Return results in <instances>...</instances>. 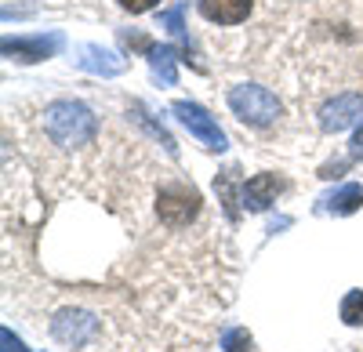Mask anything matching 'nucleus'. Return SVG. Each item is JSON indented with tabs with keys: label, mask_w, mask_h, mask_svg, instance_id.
Returning <instances> with one entry per match:
<instances>
[{
	"label": "nucleus",
	"mask_w": 363,
	"mask_h": 352,
	"mask_svg": "<svg viewBox=\"0 0 363 352\" xmlns=\"http://www.w3.org/2000/svg\"><path fill=\"white\" fill-rule=\"evenodd\" d=\"M182 4H174V8H167V11H160V29H167V33L174 37V40H182V47L189 51V37H186V22H182Z\"/></svg>",
	"instance_id": "obj_13"
},
{
	"label": "nucleus",
	"mask_w": 363,
	"mask_h": 352,
	"mask_svg": "<svg viewBox=\"0 0 363 352\" xmlns=\"http://www.w3.org/2000/svg\"><path fill=\"white\" fill-rule=\"evenodd\" d=\"M352 145H356V149H363V131L356 135V142H352Z\"/></svg>",
	"instance_id": "obj_19"
},
{
	"label": "nucleus",
	"mask_w": 363,
	"mask_h": 352,
	"mask_svg": "<svg viewBox=\"0 0 363 352\" xmlns=\"http://www.w3.org/2000/svg\"><path fill=\"white\" fill-rule=\"evenodd\" d=\"M135 120H138V124H145V127H149V135H153L157 142H164V149H167L171 157L178 153V145H174V138H171V135H167V131H164L160 124H153V120H149V116H145V109H142V106H135Z\"/></svg>",
	"instance_id": "obj_15"
},
{
	"label": "nucleus",
	"mask_w": 363,
	"mask_h": 352,
	"mask_svg": "<svg viewBox=\"0 0 363 352\" xmlns=\"http://www.w3.org/2000/svg\"><path fill=\"white\" fill-rule=\"evenodd\" d=\"M160 0H120V8H128L131 15H142V11H149V8H157Z\"/></svg>",
	"instance_id": "obj_17"
},
{
	"label": "nucleus",
	"mask_w": 363,
	"mask_h": 352,
	"mask_svg": "<svg viewBox=\"0 0 363 352\" xmlns=\"http://www.w3.org/2000/svg\"><path fill=\"white\" fill-rule=\"evenodd\" d=\"M196 8L207 22L218 25H236L251 15V0H196Z\"/></svg>",
	"instance_id": "obj_10"
},
{
	"label": "nucleus",
	"mask_w": 363,
	"mask_h": 352,
	"mask_svg": "<svg viewBox=\"0 0 363 352\" xmlns=\"http://www.w3.org/2000/svg\"><path fill=\"white\" fill-rule=\"evenodd\" d=\"M229 109L251 127H269L280 116V98L262 84H236L229 87Z\"/></svg>",
	"instance_id": "obj_2"
},
{
	"label": "nucleus",
	"mask_w": 363,
	"mask_h": 352,
	"mask_svg": "<svg viewBox=\"0 0 363 352\" xmlns=\"http://www.w3.org/2000/svg\"><path fill=\"white\" fill-rule=\"evenodd\" d=\"M73 62L84 73H91V76H120V73L128 69L124 58H120L113 47H102V44H80L73 51Z\"/></svg>",
	"instance_id": "obj_7"
},
{
	"label": "nucleus",
	"mask_w": 363,
	"mask_h": 352,
	"mask_svg": "<svg viewBox=\"0 0 363 352\" xmlns=\"http://www.w3.org/2000/svg\"><path fill=\"white\" fill-rule=\"evenodd\" d=\"M359 203H363V186H359V182H349V186H342L338 193H330V196L323 200V208H327L330 215H352V211H359Z\"/></svg>",
	"instance_id": "obj_11"
},
{
	"label": "nucleus",
	"mask_w": 363,
	"mask_h": 352,
	"mask_svg": "<svg viewBox=\"0 0 363 352\" xmlns=\"http://www.w3.org/2000/svg\"><path fill=\"white\" fill-rule=\"evenodd\" d=\"M51 334L55 341H62L69 348H87L99 341V316H91L84 309H62L51 319Z\"/></svg>",
	"instance_id": "obj_4"
},
{
	"label": "nucleus",
	"mask_w": 363,
	"mask_h": 352,
	"mask_svg": "<svg viewBox=\"0 0 363 352\" xmlns=\"http://www.w3.org/2000/svg\"><path fill=\"white\" fill-rule=\"evenodd\" d=\"M363 120V95L356 91H345V95H335V98H327L323 109H320V127L330 131V135H338V131H349Z\"/></svg>",
	"instance_id": "obj_5"
},
{
	"label": "nucleus",
	"mask_w": 363,
	"mask_h": 352,
	"mask_svg": "<svg viewBox=\"0 0 363 352\" xmlns=\"http://www.w3.org/2000/svg\"><path fill=\"white\" fill-rule=\"evenodd\" d=\"M0 345H4V352H26V345L4 327V331H0Z\"/></svg>",
	"instance_id": "obj_18"
},
{
	"label": "nucleus",
	"mask_w": 363,
	"mask_h": 352,
	"mask_svg": "<svg viewBox=\"0 0 363 352\" xmlns=\"http://www.w3.org/2000/svg\"><path fill=\"white\" fill-rule=\"evenodd\" d=\"M222 348H225V352H247V348H251V334H247L244 327H233V331L222 334Z\"/></svg>",
	"instance_id": "obj_16"
},
{
	"label": "nucleus",
	"mask_w": 363,
	"mask_h": 352,
	"mask_svg": "<svg viewBox=\"0 0 363 352\" xmlns=\"http://www.w3.org/2000/svg\"><path fill=\"white\" fill-rule=\"evenodd\" d=\"M342 319L349 327L363 324V290H349V295L342 298Z\"/></svg>",
	"instance_id": "obj_14"
},
{
	"label": "nucleus",
	"mask_w": 363,
	"mask_h": 352,
	"mask_svg": "<svg viewBox=\"0 0 363 352\" xmlns=\"http://www.w3.org/2000/svg\"><path fill=\"white\" fill-rule=\"evenodd\" d=\"M171 113L182 120V127H189V135L203 145V149H211V153H225V149H229L225 131L218 127V120H215V116H211L203 106H196V102H174Z\"/></svg>",
	"instance_id": "obj_3"
},
{
	"label": "nucleus",
	"mask_w": 363,
	"mask_h": 352,
	"mask_svg": "<svg viewBox=\"0 0 363 352\" xmlns=\"http://www.w3.org/2000/svg\"><path fill=\"white\" fill-rule=\"evenodd\" d=\"M40 124H44V135L55 149L62 153H77L84 145L95 142L99 135V120L84 102H73V98H58L51 102L44 113H40Z\"/></svg>",
	"instance_id": "obj_1"
},
{
	"label": "nucleus",
	"mask_w": 363,
	"mask_h": 352,
	"mask_svg": "<svg viewBox=\"0 0 363 352\" xmlns=\"http://www.w3.org/2000/svg\"><path fill=\"white\" fill-rule=\"evenodd\" d=\"M196 203H200V196L189 186H167V189H160V200H157L160 222L171 225V229L189 225V218L196 215Z\"/></svg>",
	"instance_id": "obj_6"
},
{
	"label": "nucleus",
	"mask_w": 363,
	"mask_h": 352,
	"mask_svg": "<svg viewBox=\"0 0 363 352\" xmlns=\"http://www.w3.org/2000/svg\"><path fill=\"white\" fill-rule=\"evenodd\" d=\"M174 62H178V51H174V47H167V44H160V47H149V66H153V73H157V76H160L167 87L178 80Z\"/></svg>",
	"instance_id": "obj_12"
},
{
	"label": "nucleus",
	"mask_w": 363,
	"mask_h": 352,
	"mask_svg": "<svg viewBox=\"0 0 363 352\" xmlns=\"http://www.w3.org/2000/svg\"><path fill=\"white\" fill-rule=\"evenodd\" d=\"M280 193V178L277 174H255V178L244 182V189H240V203H244L247 211H265L272 200H277Z\"/></svg>",
	"instance_id": "obj_9"
},
{
	"label": "nucleus",
	"mask_w": 363,
	"mask_h": 352,
	"mask_svg": "<svg viewBox=\"0 0 363 352\" xmlns=\"http://www.w3.org/2000/svg\"><path fill=\"white\" fill-rule=\"evenodd\" d=\"M58 47H62V37L58 33H37V37H8L4 40V55L8 58H18V62H44V58H51Z\"/></svg>",
	"instance_id": "obj_8"
}]
</instances>
